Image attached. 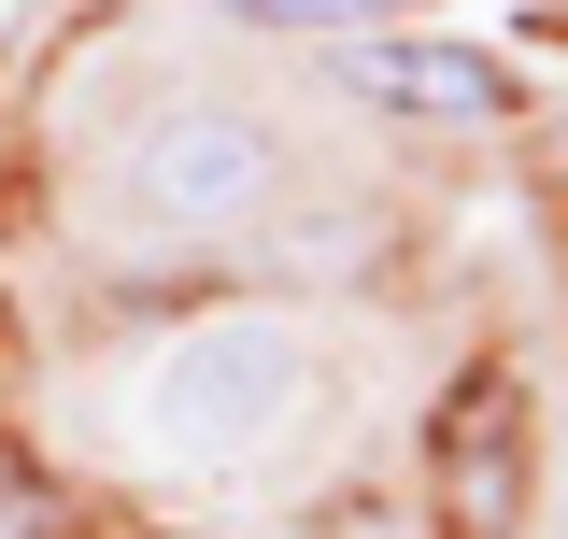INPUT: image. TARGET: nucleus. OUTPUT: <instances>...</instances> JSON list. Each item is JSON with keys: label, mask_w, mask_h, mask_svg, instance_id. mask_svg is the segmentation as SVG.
<instances>
[{"label": "nucleus", "mask_w": 568, "mask_h": 539, "mask_svg": "<svg viewBox=\"0 0 568 539\" xmlns=\"http://www.w3.org/2000/svg\"><path fill=\"white\" fill-rule=\"evenodd\" d=\"M298 327L271 313H213L156 355V384H142V426H156V455H256L284 411H298Z\"/></svg>", "instance_id": "f257e3e1"}, {"label": "nucleus", "mask_w": 568, "mask_h": 539, "mask_svg": "<svg viewBox=\"0 0 568 539\" xmlns=\"http://www.w3.org/2000/svg\"><path fill=\"white\" fill-rule=\"evenodd\" d=\"M129 200L156 227H227V213L271 200V129H242V114H171V129L129 156Z\"/></svg>", "instance_id": "f03ea898"}, {"label": "nucleus", "mask_w": 568, "mask_h": 539, "mask_svg": "<svg viewBox=\"0 0 568 539\" xmlns=\"http://www.w3.org/2000/svg\"><path fill=\"white\" fill-rule=\"evenodd\" d=\"M342 85L369 114H413V129H484L497 100H511V71H497L484 43H398V29H355Z\"/></svg>", "instance_id": "7ed1b4c3"}, {"label": "nucleus", "mask_w": 568, "mask_h": 539, "mask_svg": "<svg viewBox=\"0 0 568 539\" xmlns=\"http://www.w3.org/2000/svg\"><path fill=\"white\" fill-rule=\"evenodd\" d=\"M440 511H455V539H497L526 511V440H497V384H469L440 426Z\"/></svg>", "instance_id": "20e7f679"}, {"label": "nucleus", "mask_w": 568, "mask_h": 539, "mask_svg": "<svg viewBox=\"0 0 568 539\" xmlns=\"http://www.w3.org/2000/svg\"><path fill=\"white\" fill-rule=\"evenodd\" d=\"M213 14H242V29H327V43H355V29H398L413 0H213Z\"/></svg>", "instance_id": "39448f33"}, {"label": "nucleus", "mask_w": 568, "mask_h": 539, "mask_svg": "<svg viewBox=\"0 0 568 539\" xmlns=\"http://www.w3.org/2000/svg\"><path fill=\"white\" fill-rule=\"evenodd\" d=\"M0 539H58V497H43L29 469H0Z\"/></svg>", "instance_id": "423d86ee"}]
</instances>
